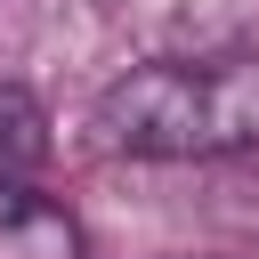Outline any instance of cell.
<instances>
[{
	"label": "cell",
	"mask_w": 259,
	"mask_h": 259,
	"mask_svg": "<svg viewBox=\"0 0 259 259\" xmlns=\"http://www.w3.org/2000/svg\"><path fill=\"white\" fill-rule=\"evenodd\" d=\"M97 138L146 162H210L259 146V57L138 65L97 97Z\"/></svg>",
	"instance_id": "cell-1"
},
{
	"label": "cell",
	"mask_w": 259,
	"mask_h": 259,
	"mask_svg": "<svg viewBox=\"0 0 259 259\" xmlns=\"http://www.w3.org/2000/svg\"><path fill=\"white\" fill-rule=\"evenodd\" d=\"M0 259H81L73 210L32 186H0Z\"/></svg>",
	"instance_id": "cell-2"
},
{
	"label": "cell",
	"mask_w": 259,
	"mask_h": 259,
	"mask_svg": "<svg viewBox=\"0 0 259 259\" xmlns=\"http://www.w3.org/2000/svg\"><path fill=\"white\" fill-rule=\"evenodd\" d=\"M40 154H49V121H40V105H32L24 89L0 81V186H24V178L40 170Z\"/></svg>",
	"instance_id": "cell-3"
}]
</instances>
